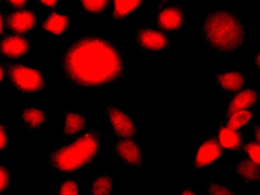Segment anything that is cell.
I'll use <instances>...</instances> for the list:
<instances>
[{"label":"cell","instance_id":"obj_25","mask_svg":"<svg viewBox=\"0 0 260 195\" xmlns=\"http://www.w3.org/2000/svg\"><path fill=\"white\" fill-rule=\"evenodd\" d=\"M58 193L59 194H68V195L79 194L80 191H79L78 183L72 179L63 181L62 183H60V185H59V187H58Z\"/></svg>","mask_w":260,"mask_h":195},{"label":"cell","instance_id":"obj_17","mask_svg":"<svg viewBox=\"0 0 260 195\" xmlns=\"http://www.w3.org/2000/svg\"><path fill=\"white\" fill-rule=\"evenodd\" d=\"M86 117L82 113L67 110L63 114V133L66 136H75L85 131Z\"/></svg>","mask_w":260,"mask_h":195},{"label":"cell","instance_id":"obj_10","mask_svg":"<svg viewBox=\"0 0 260 195\" xmlns=\"http://www.w3.org/2000/svg\"><path fill=\"white\" fill-rule=\"evenodd\" d=\"M31 43L20 35H8L0 40V55L9 59H18L29 55Z\"/></svg>","mask_w":260,"mask_h":195},{"label":"cell","instance_id":"obj_12","mask_svg":"<svg viewBox=\"0 0 260 195\" xmlns=\"http://www.w3.org/2000/svg\"><path fill=\"white\" fill-rule=\"evenodd\" d=\"M214 84L223 92L238 93L247 84V75L244 72L220 70L215 75Z\"/></svg>","mask_w":260,"mask_h":195},{"label":"cell","instance_id":"obj_28","mask_svg":"<svg viewBox=\"0 0 260 195\" xmlns=\"http://www.w3.org/2000/svg\"><path fill=\"white\" fill-rule=\"evenodd\" d=\"M8 5L13 8H22L29 4V0H7Z\"/></svg>","mask_w":260,"mask_h":195},{"label":"cell","instance_id":"obj_2","mask_svg":"<svg viewBox=\"0 0 260 195\" xmlns=\"http://www.w3.org/2000/svg\"><path fill=\"white\" fill-rule=\"evenodd\" d=\"M200 29L205 43L219 54L238 51L247 41L245 23L232 10L208 11L203 16Z\"/></svg>","mask_w":260,"mask_h":195},{"label":"cell","instance_id":"obj_34","mask_svg":"<svg viewBox=\"0 0 260 195\" xmlns=\"http://www.w3.org/2000/svg\"><path fill=\"white\" fill-rule=\"evenodd\" d=\"M255 65H256V68L259 69V66H260V64H259V51H257L255 54Z\"/></svg>","mask_w":260,"mask_h":195},{"label":"cell","instance_id":"obj_7","mask_svg":"<svg viewBox=\"0 0 260 195\" xmlns=\"http://www.w3.org/2000/svg\"><path fill=\"white\" fill-rule=\"evenodd\" d=\"M156 25L165 32H177L185 26V13L181 6L176 4L164 5L156 13Z\"/></svg>","mask_w":260,"mask_h":195},{"label":"cell","instance_id":"obj_13","mask_svg":"<svg viewBox=\"0 0 260 195\" xmlns=\"http://www.w3.org/2000/svg\"><path fill=\"white\" fill-rule=\"evenodd\" d=\"M21 121L29 131H38L47 125L48 115L44 108L37 107V106H22Z\"/></svg>","mask_w":260,"mask_h":195},{"label":"cell","instance_id":"obj_5","mask_svg":"<svg viewBox=\"0 0 260 195\" xmlns=\"http://www.w3.org/2000/svg\"><path fill=\"white\" fill-rule=\"evenodd\" d=\"M106 117H107L112 133L117 137L132 138L137 133V125H136L134 118L117 106H107Z\"/></svg>","mask_w":260,"mask_h":195},{"label":"cell","instance_id":"obj_27","mask_svg":"<svg viewBox=\"0 0 260 195\" xmlns=\"http://www.w3.org/2000/svg\"><path fill=\"white\" fill-rule=\"evenodd\" d=\"M9 144H8V135L7 131H6V127L0 124V152H4L8 150Z\"/></svg>","mask_w":260,"mask_h":195},{"label":"cell","instance_id":"obj_15","mask_svg":"<svg viewBox=\"0 0 260 195\" xmlns=\"http://www.w3.org/2000/svg\"><path fill=\"white\" fill-rule=\"evenodd\" d=\"M218 142L223 151L235 152L238 151L244 144V135L239 129L230 128L227 125H221L218 133Z\"/></svg>","mask_w":260,"mask_h":195},{"label":"cell","instance_id":"obj_21","mask_svg":"<svg viewBox=\"0 0 260 195\" xmlns=\"http://www.w3.org/2000/svg\"><path fill=\"white\" fill-rule=\"evenodd\" d=\"M253 120V113L251 110H239L227 115L226 125L234 129H240L242 126L247 125Z\"/></svg>","mask_w":260,"mask_h":195},{"label":"cell","instance_id":"obj_19","mask_svg":"<svg viewBox=\"0 0 260 195\" xmlns=\"http://www.w3.org/2000/svg\"><path fill=\"white\" fill-rule=\"evenodd\" d=\"M235 173L244 183H255L259 181V165L249 158L241 159L236 164Z\"/></svg>","mask_w":260,"mask_h":195},{"label":"cell","instance_id":"obj_20","mask_svg":"<svg viewBox=\"0 0 260 195\" xmlns=\"http://www.w3.org/2000/svg\"><path fill=\"white\" fill-rule=\"evenodd\" d=\"M143 3L144 0H114L111 13L112 18L117 20L126 18L137 11Z\"/></svg>","mask_w":260,"mask_h":195},{"label":"cell","instance_id":"obj_1","mask_svg":"<svg viewBox=\"0 0 260 195\" xmlns=\"http://www.w3.org/2000/svg\"><path fill=\"white\" fill-rule=\"evenodd\" d=\"M70 84L90 90L112 84L126 73V61L110 39L91 35L73 41L59 58Z\"/></svg>","mask_w":260,"mask_h":195},{"label":"cell","instance_id":"obj_14","mask_svg":"<svg viewBox=\"0 0 260 195\" xmlns=\"http://www.w3.org/2000/svg\"><path fill=\"white\" fill-rule=\"evenodd\" d=\"M258 91L256 88H249L240 91L229 100L227 105V115L239 110H247L253 107L258 102Z\"/></svg>","mask_w":260,"mask_h":195},{"label":"cell","instance_id":"obj_16","mask_svg":"<svg viewBox=\"0 0 260 195\" xmlns=\"http://www.w3.org/2000/svg\"><path fill=\"white\" fill-rule=\"evenodd\" d=\"M72 21V17L60 13H51L47 16L43 23V32L52 35V36H61L67 32Z\"/></svg>","mask_w":260,"mask_h":195},{"label":"cell","instance_id":"obj_31","mask_svg":"<svg viewBox=\"0 0 260 195\" xmlns=\"http://www.w3.org/2000/svg\"><path fill=\"white\" fill-rule=\"evenodd\" d=\"M5 23H6V21H5L4 16H3V14H2V13H0V35H2V34L4 33Z\"/></svg>","mask_w":260,"mask_h":195},{"label":"cell","instance_id":"obj_11","mask_svg":"<svg viewBox=\"0 0 260 195\" xmlns=\"http://www.w3.org/2000/svg\"><path fill=\"white\" fill-rule=\"evenodd\" d=\"M6 25L17 35L31 32L37 25V16L32 10L21 9L14 11L6 18Z\"/></svg>","mask_w":260,"mask_h":195},{"label":"cell","instance_id":"obj_9","mask_svg":"<svg viewBox=\"0 0 260 195\" xmlns=\"http://www.w3.org/2000/svg\"><path fill=\"white\" fill-rule=\"evenodd\" d=\"M223 150L218 142L217 137L211 136L200 143L194 155V170H203L210 166L211 164L217 162L222 155Z\"/></svg>","mask_w":260,"mask_h":195},{"label":"cell","instance_id":"obj_6","mask_svg":"<svg viewBox=\"0 0 260 195\" xmlns=\"http://www.w3.org/2000/svg\"><path fill=\"white\" fill-rule=\"evenodd\" d=\"M114 154L127 166L140 170L145 165V154L137 142L132 138H120L112 146Z\"/></svg>","mask_w":260,"mask_h":195},{"label":"cell","instance_id":"obj_8","mask_svg":"<svg viewBox=\"0 0 260 195\" xmlns=\"http://www.w3.org/2000/svg\"><path fill=\"white\" fill-rule=\"evenodd\" d=\"M136 44L147 52H160L170 47L169 38L161 32L152 28H140L136 34Z\"/></svg>","mask_w":260,"mask_h":195},{"label":"cell","instance_id":"obj_4","mask_svg":"<svg viewBox=\"0 0 260 195\" xmlns=\"http://www.w3.org/2000/svg\"><path fill=\"white\" fill-rule=\"evenodd\" d=\"M7 72L11 84L22 94H35L45 90V76L37 68L21 64H9Z\"/></svg>","mask_w":260,"mask_h":195},{"label":"cell","instance_id":"obj_22","mask_svg":"<svg viewBox=\"0 0 260 195\" xmlns=\"http://www.w3.org/2000/svg\"><path fill=\"white\" fill-rule=\"evenodd\" d=\"M110 0H79L81 8L91 15H102L108 8Z\"/></svg>","mask_w":260,"mask_h":195},{"label":"cell","instance_id":"obj_32","mask_svg":"<svg viewBox=\"0 0 260 195\" xmlns=\"http://www.w3.org/2000/svg\"><path fill=\"white\" fill-rule=\"evenodd\" d=\"M253 136H255L256 142L259 143V125L253 126Z\"/></svg>","mask_w":260,"mask_h":195},{"label":"cell","instance_id":"obj_18","mask_svg":"<svg viewBox=\"0 0 260 195\" xmlns=\"http://www.w3.org/2000/svg\"><path fill=\"white\" fill-rule=\"evenodd\" d=\"M87 193L90 195H108L115 193V180L109 173L97 175L90 185L88 186Z\"/></svg>","mask_w":260,"mask_h":195},{"label":"cell","instance_id":"obj_24","mask_svg":"<svg viewBox=\"0 0 260 195\" xmlns=\"http://www.w3.org/2000/svg\"><path fill=\"white\" fill-rule=\"evenodd\" d=\"M207 194L210 195H229V194H236L229 186L221 184V183L211 182L210 184L207 186Z\"/></svg>","mask_w":260,"mask_h":195},{"label":"cell","instance_id":"obj_26","mask_svg":"<svg viewBox=\"0 0 260 195\" xmlns=\"http://www.w3.org/2000/svg\"><path fill=\"white\" fill-rule=\"evenodd\" d=\"M246 154L250 157L251 161L259 165L260 163V147L258 142H251L245 146Z\"/></svg>","mask_w":260,"mask_h":195},{"label":"cell","instance_id":"obj_3","mask_svg":"<svg viewBox=\"0 0 260 195\" xmlns=\"http://www.w3.org/2000/svg\"><path fill=\"white\" fill-rule=\"evenodd\" d=\"M103 150L99 129H90L67 145H61L48 156L51 169L61 174H72L87 168L98 157Z\"/></svg>","mask_w":260,"mask_h":195},{"label":"cell","instance_id":"obj_29","mask_svg":"<svg viewBox=\"0 0 260 195\" xmlns=\"http://www.w3.org/2000/svg\"><path fill=\"white\" fill-rule=\"evenodd\" d=\"M38 2L45 8H54L56 7L59 0H38Z\"/></svg>","mask_w":260,"mask_h":195},{"label":"cell","instance_id":"obj_30","mask_svg":"<svg viewBox=\"0 0 260 195\" xmlns=\"http://www.w3.org/2000/svg\"><path fill=\"white\" fill-rule=\"evenodd\" d=\"M5 78H6V70H5V68H4L3 65L0 64V85L3 84L4 80H5Z\"/></svg>","mask_w":260,"mask_h":195},{"label":"cell","instance_id":"obj_33","mask_svg":"<svg viewBox=\"0 0 260 195\" xmlns=\"http://www.w3.org/2000/svg\"><path fill=\"white\" fill-rule=\"evenodd\" d=\"M197 192L194 191V190H191V188H186L185 191H181V192H179V194H184V195H193V194H196Z\"/></svg>","mask_w":260,"mask_h":195},{"label":"cell","instance_id":"obj_23","mask_svg":"<svg viewBox=\"0 0 260 195\" xmlns=\"http://www.w3.org/2000/svg\"><path fill=\"white\" fill-rule=\"evenodd\" d=\"M11 182H13V175H11L9 168L0 164V194L8 190Z\"/></svg>","mask_w":260,"mask_h":195}]
</instances>
